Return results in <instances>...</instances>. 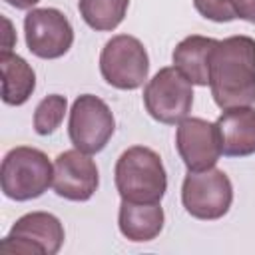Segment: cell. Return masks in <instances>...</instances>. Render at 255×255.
Masks as SVG:
<instances>
[{
  "label": "cell",
  "instance_id": "5bb4252c",
  "mask_svg": "<svg viewBox=\"0 0 255 255\" xmlns=\"http://www.w3.org/2000/svg\"><path fill=\"white\" fill-rule=\"evenodd\" d=\"M165 223V213L159 203H133L122 199L118 225L122 235L133 243H145L155 239Z\"/></svg>",
  "mask_w": 255,
  "mask_h": 255
},
{
  "label": "cell",
  "instance_id": "44dd1931",
  "mask_svg": "<svg viewBox=\"0 0 255 255\" xmlns=\"http://www.w3.org/2000/svg\"><path fill=\"white\" fill-rule=\"evenodd\" d=\"M6 4H10L12 8H16V10H30V8H34L40 0H4Z\"/></svg>",
  "mask_w": 255,
  "mask_h": 255
},
{
  "label": "cell",
  "instance_id": "6da1fadb",
  "mask_svg": "<svg viewBox=\"0 0 255 255\" xmlns=\"http://www.w3.org/2000/svg\"><path fill=\"white\" fill-rule=\"evenodd\" d=\"M209 88L221 110L253 106L255 40L251 36H229L217 42L211 56Z\"/></svg>",
  "mask_w": 255,
  "mask_h": 255
},
{
  "label": "cell",
  "instance_id": "7a4b0ae2",
  "mask_svg": "<svg viewBox=\"0 0 255 255\" xmlns=\"http://www.w3.org/2000/svg\"><path fill=\"white\" fill-rule=\"evenodd\" d=\"M114 181L120 197L133 203H161L167 191L163 161L145 145H131L118 157Z\"/></svg>",
  "mask_w": 255,
  "mask_h": 255
},
{
  "label": "cell",
  "instance_id": "ba28073f",
  "mask_svg": "<svg viewBox=\"0 0 255 255\" xmlns=\"http://www.w3.org/2000/svg\"><path fill=\"white\" fill-rule=\"evenodd\" d=\"M62 221L48 211H32L16 219L2 239L0 251L6 255H56L64 245Z\"/></svg>",
  "mask_w": 255,
  "mask_h": 255
},
{
  "label": "cell",
  "instance_id": "2e32d148",
  "mask_svg": "<svg viewBox=\"0 0 255 255\" xmlns=\"http://www.w3.org/2000/svg\"><path fill=\"white\" fill-rule=\"evenodd\" d=\"M129 0H78L82 20L96 32L116 30L126 14Z\"/></svg>",
  "mask_w": 255,
  "mask_h": 255
},
{
  "label": "cell",
  "instance_id": "8fae6325",
  "mask_svg": "<svg viewBox=\"0 0 255 255\" xmlns=\"http://www.w3.org/2000/svg\"><path fill=\"white\" fill-rule=\"evenodd\" d=\"M100 185V171L90 153L66 149L54 159L52 189L68 201H88Z\"/></svg>",
  "mask_w": 255,
  "mask_h": 255
},
{
  "label": "cell",
  "instance_id": "ac0fdd59",
  "mask_svg": "<svg viewBox=\"0 0 255 255\" xmlns=\"http://www.w3.org/2000/svg\"><path fill=\"white\" fill-rule=\"evenodd\" d=\"M243 0H193L195 10L211 22H231Z\"/></svg>",
  "mask_w": 255,
  "mask_h": 255
},
{
  "label": "cell",
  "instance_id": "ffe728a7",
  "mask_svg": "<svg viewBox=\"0 0 255 255\" xmlns=\"http://www.w3.org/2000/svg\"><path fill=\"white\" fill-rule=\"evenodd\" d=\"M2 22H4V28H6V32H4V42H2V52H12V46H14V30H12V22L8 20V18H2Z\"/></svg>",
  "mask_w": 255,
  "mask_h": 255
},
{
  "label": "cell",
  "instance_id": "4fadbf2b",
  "mask_svg": "<svg viewBox=\"0 0 255 255\" xmlns=\"http://www.w3.org/2000/svg\"><path fill=\"white\" fill-rule=\"evenodd\" d=\"M219 40L191 34L183 38L173 54V66L195 86H209V70H211V56Z\"/></svg>",
  "mask_w": 255,
  "mask_h": 255
},
{
  "label": "cell",
  "instance_id": "52a82bcc",
  "mask_svg": "<svg viewBox=\"0 0 255 255\" xmlns=\"http://www.w3.org/2000/svg\"><path fill=\"white\" fill-rule=\"evenodd\" d=\"M116 131V120L110 106L94 96L82 94L74 100L68 120V135L76 149L84 153H100Z\"/></svg>",
  "mask_w": 255,
  "mask_h": 255
},
{
  "label": "cell",
  "instance_id": "3957f363",
  "mask_svg": "<svg viewBox=\"0 0 255 255\" xmlns=\"http://www.w3.org/2000/svg\"><path fill=\"white\" fill-rule=\"evenodd\" d=\"M54 181V165L42 149L18 145L12 147L0 169L2 191L8 199L30 201L48 191Z\"/></svg>",
  "mask_w": 255,
  "mask_h": 255
},
{
  "label": "cell",
  "instance_id": "277c9868",
  "mask_svg": "<svg viewBox=\"0 0 255 255\" xmlns=\"http://www.w3.org/2000/svg\"><path fill=\"white\" fill-rule=\"evenodd\" d=\"M181 203L195 219H221L233 203V185L229 175L215 165L201 171H187L181 185Z\"/></svg>",
  "mask_w": 255,
  "mask_h": 255
},
{
  "label": "cell",
  "instance_id": "5b68a950",
  "mask_svg": "<svg viewBox=\"0 0 255 255\" xmlns=\"http://www.w3.org/2000/svg\"><path fill=\"white\" fill-rule=\"evenodd\" d=\"M100 72L106 84L118 90H137L149 74V56L143 44L129 34L106 42L100 54Z\"/></svg>",
  "mask_w": 255,
  "mask_h": 255
},
{
  "label": "cell",
  "instance_id": "8992f818",
  "mask_svg": "<svg viewBox=\"0 0 255 255\" xmlns=\"http://www.w3.org/2000/svg\"><path fill=\"white\" fill-rule=\"evenodd\" d=\"M143 106L155 122L175 126L191 112L193 84L175 66L161 68L143 88Z\"/></svg>",
  "mask_w": 255,
  "mask_h": 255
},
{
  "label": "cell",
  "instance_id": "7c38bea8",
  "mask_svg": "<svg viewBox=\"0 0 255 255\" xmlns=\"http://www.w3.org/2000/svg\"><path fill=\"white\" fill-rule=\"evenodd\" d=\"M215 126L219 129L223 155L247 157L255 153V108L253 106L223 110Z\"/></svg>",
  "mask_w": 255,
  "mask_h": 255
},
{
  "label": "cell",
  "instance_id": "d6986e66",
  "mask_svg": "<svg viewBox=\"0 0 255 255\" xmlns=\"http://www.w3.org/2000/svg\"><path fill=\"white\" fill-rule=\"evenodd\" d=\"M237 18L255 24V0H243L237 8Z\"/></svg>",
  "mask_w": 255,
  "mask_h": 255
},
{
  "label": "cell",
  "instance_id": "e0dca14e",
  "mask_svg": "<svg viewBox=\"0 0 255 255\" xmlns=\"http://www.w3.org/2000/svg\"><path fill=\"white\" fill-rule=\"evenodd\" d=\"M68 112V100L60 94L46 96L34 110V129L38 135H50L54 133L60 124L64 122V116Z\"/></svg>",
  "mask_w": 255,
  "mask_h": 255
},
{
  "label": "cell",
  "instance_id": "9a60e30c",
  "mask_svg": "<svg viewBox=\"0 0 255 255\" xmlns=\"http://www.w3.org/2000/svg\"><path fill=\"white\" fill-rule=\"evenodd\" d=\"M2 100L8 106H22L36 90V74L32 66L14 52H0Z\"/></svg>",
  "mask_w": 255,
  "mask_h": 255
},
{
  "label": "cell",
  "instance_id": "9c48e42d",
  "mask_svg": "<svg viewBox=\"0 0 255 255\" xmlns=\"http://www.w3.org/2000/svg\"><path fill=\"white\" fill-rule=\"evenodd\" d=\"M28 50L42 60L68 54L74 44V28L58 8H32L24 18Z\"/></svg>",
  "mask_w": 255,
  "mask_h": 255
},
{
  "label": "cell",
  "instance_id": "30bf717a",
  "mask_svg": "<svg viewBox=\"0 0 255 255\" xmlns=\"http://www.w3.org/2000/svg\"><path fill=\"white\" fill-rule=\"evenodd\" d=\"M175 147L187 171L209 169L221 157L219 129L203 118H185L175 129Z\"/></svg>",
  "mask_w": 255,
  "mask_h": 255
}]
</instances>
